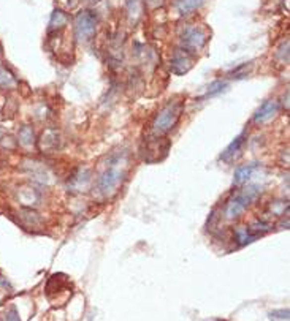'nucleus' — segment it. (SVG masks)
Listing matches in <instances>:
<instances>
[{
    "label": "nucleus",
    "mask_w": 290,
    "mask_h": 321,
    "mask_svg": "<svg viewBox=\"0 0 290 321\" xmlns=\"http://www.w3.org/2000/svg\"><path fill=\"white\" fill-rule=\"evenodd\" d=\"M259 239V236L254 234V232L249 229V228H243V229H238L236 234H235V240L238 242L239 247H244V245H249L254 240Z\"/></svg>",
    "instance_id": "9b49d317"
},
{
    "label": "nucleus",
    "mask_w": 290,
    "mask_h": 321,
    "mask_svg": "<svg viewBox=\"0 0 290 321\" xmlns=\"http://www.w3.org/2000/svg\"><path fill=\"white\" fill-rule=\"evenodd\" d=\"M127 6H128V13H130V18L135 21L141 14L140 0H127Z\"/></svg>",
    "instance_id": "dca6fc26"
},
{
    "label": "nucleus",
    "mask_w": 290,
    "mask_h": 321,
    "mask_svg": "<svg viewBox=\"0 0 290 321\" xmlns=\"http://www.w3.org/2000/svg\"><path fill=\"white\" fill-rule=\"evenodd\" d=\"M5 321H21V318H19V315H18V312H16L14 307L10 309V312H8V314H6Z\"/></svg>",
    "instance_id": "a211bd4d"
},
{
    "label": "nucleus",
    "mask_w": 290,
    "mask_h": 321,
    "mask_svg": "<svg viewBox=\"0 0 290 321\" xmlns=\"http://www.w3.org/2000/svg\"><path fill=\"white\" fill-rule=\"evenodd\" d=\"M257 170H260L259 163H251V165H244V166L238 168V170L235 171L233 182H235L236 185H241V183H244V182H247L249 179H251Z\"/></svg>",
    "instance_id": "1a4fd4ad"
},
{
    "label": "nucleus",
    "mask_w": 290,
    "mask_h": 321,
    "mask_svg": "<svg viewBox=\"0 0 290 321\" xmlns=\"http://www.w3.org/2000/svg\"><path fill=\"white\" fill-rule=\"evenodd\" d=\"M243 144H244V133H241L238 135L235 139H233L227 149H225L222 154H221V160L225 163H230L232 160H235V157L241 152V147H243Z\"/></svg>",
    "instance_id": "6e6552de"
},
{
    "label": "nucleus",
    "mask_w": 290,
    "mask_h": 321,
    "mask_svg": "<svg viewBox=\"0 0 290 321\" xmlns=\"http://www.w3.org/2000/svg\"><path fill=\"white\" fill-rule=\"evenodd\" d=\"M208 40V34L197 26H190L186 30L182 32L181 35V42H182V49H186L187 52H195L198 49H201L206 45Z\"/></svg>",
    "instance_id": "39448f33"
},
{
    "label": "nucleus",
    "mask_w": 290,
    "mask_h": 321,
    "mask_svg": "<svg viewBox=\"0 0 290 321\" xmlns=\"http://www.w3.org/2000/svg\"><path fill=\"white\" fill-rule=\"evenodd\" d=\"M91 2H99V0H91Z\"/></svg>",
    "instance_id": "4be33fe9"
},
{
    "label": "nucleus",
    "mask_w": 290,
    "mask_h": 321,
    "mask_svg": "<svg viewBox=\"0 0 290 321\" xmlns=\"http://www.w3.org/2000/svg\"><path fill=\"white\" fill-rule=\"evenodd\" d=\"M19 142L22 144L24 147H30L34 146L35 142V136H34V128L30 125H22L19 130V136H18Z\"/></svg>",
    "instance_id": "ddd939ff"
},
{
    "label": "nucleus",
    "mask_w": 290,
    "mask_h": 321,
    "mask_svg": "<svg viewBox=\"0 0 290 321\" xmlns=\"http://www.w3.org/2000/svg\"><path fill=\"white\" fill-rule=\"evenodd\" d=\"M278 111H279L278 101L268 100V101H265L259 109H257L255 116H254V120H255V122H259V124L268 122V120H271L273 117L278 114Z\"/></svg>",
    "instance_id": "0eeeda50"
},
{
    "label": "nucleus",
    "mask_w": 290,
    "mask_h": 321,
    "mask_svg": "<svg viewBox=\"0 0 290 321\" xmlns=\"http://www.w3.org/2000/svg\"><path fill=\"white\" fill-rule=\"evenodd\" d=\"M16 78L0 63V87H14Z\"/></svg>",
    "instance_id": "2eb2a0df"
},
{
    "label": "nucleus",
    "mask_w": 290,
    "mask_h": 321,
    "mask_svg": "<svg viewBox=\"0 0 290 321\" xmlns=\"http://www.w3.org/2000/svg\"><path fill=\"white\" fill-rule=\"evenodd\" d=\"M127 173V155L119 154L116 157L110 158L107 163V168L102 173L99 179V191L102 196L110 198L119 190L120 183H122Z\"/></svg>",
    "instance_id": "f257e3e1"
},
{
    "label": "nucleus",
    "mask_w": 290,
    "mask_h": 321,
    "mask_svg": "<svg viewBox=\"0 0 290 321\" xmlns=\"http://www.w3.org/2000/svg\"><path fill=\"white\" fill-rule=\"evenodd\" d=\"M283 318V320H287L289 318V312L287 310H281V312H271V318Z\"/></svg>",
    "instance_id": "aec40b11"
},
{
    "label": "nucleus",
    "mask_w": 290,
    "mask_h": 321,
    "mask_svg": "<svg viewBox=\"0 0 290 321\" xmlns=\"http://www.w3.org/2000/svg\"><path fill=\"white\" fill-rule=\"evenodd\" d=\"M260 191H262V187L259 185H251V187H246L244 190H241L238 195H235L229 201L227 207H225V217H227L229 220L238 219V217L255 201V198L260 195Z\"/></svg>",
    "instance_id": "f03ea898"
},
{
    "label": "nucleus",
    "mask_w": 290,
    "mask_h": 321,
    "mask_svg": "<svg viewBox=\"0 0 290 321\" xmlns=\"http://www.w3.org/2000/svg\"><path fill=\"white\" fill-rule=\"evenodd\" d=\"M68 22V18L67 14L60 11V10H56L53 14H51V21H50V32L53 30H60L62 27H65Z\"/></svg>",
    "instance_id": "f8f14e48"
},
{
    "label": "nucleus",
    "mask_w": 290,
    "mask_h": 321,
    "mask_svg": "<svg viewBox=\"0 0 290 321\" xmlns=\"http://www.w3.org/2000/svg\"><path fill=\"white\" fill-rule=\"evenodd\" d=\"M214 321H225V320H214Z\"/></svg>",
    "instance_id": "412c9836"
},
{
    "label": "nucleus",
    "mask_w": 290,
    "mask_h": 321,
    "mask_svg": "<svg viewBox=\"0 0 290 321\" xmlns=\"http://www.w3.org/2000/svg\"><path fill=\"white\" fill-rule=\"evenodd\" d=\"M205 2L206 0H174V6L179 14L186 16V14H190L195 10H198V8H201Z\"/></svg>",
    "instance_id": "9d476101"
},
{
    "label": "nucleus",
    "mask_w": 290,
    "mask_h": 321,
    "mask_svg": "<svg viewBox=\"0 0 290 321\" xmlns=\"http://www.w3.org/2000/svg\"><path fill=\"white\" fill-rule=\"evenodd\" d=\"M192 67H193V57L190 52L182 49V47L174 52L172 59V68L176 75H186Z\"/></svg>",
    "instance_id": "423d86ee"
},
{
    "label": "nucleus",
    "mask_w": 290,
    "mask_h": 321,
    "mask_svg": "<svg viewBox=\"0 0 290 321\" xmlns=\"http://www.w3.org/2000/svg\"><path fill=\"white\" fill-rule=\"evenodd\" d=\"M97 30V16L86 10L81 11L75 19V35L79 42H87L91 40Z\"/></svg>",
    "instance_id": "20e7f679"
},
{
    "label": "nucleus",
    "mask_w": 290,
    "mask_h": 321,
    "mask_svg": "<svg viewBox=\"0 0 290 321\" xmlns=\"http://www.w3.org/2000/svg\"><path fill=\"white\" fill-rule=\"evenodd\" d=\"M146 2V6L151 8V10H154V8H159V6H162L165 0H144Z\"/></svg>",
    "instance_id": "6ab92c4d"
},
{
    "label": "nucleus",
    "mask_w": 290,
    "mask_h": 321,
    "mask_svg": "<svg viewBox=\"0 0 290 321\" xmlns=\"http://www.w3.org/2000/svg\"><path fill=\"white\" fill-rule=\"evenodd\" d=\"M182 112V103L181 101H172L159 112L154 120V130L156 133H167L178 124Z\"/></svg>",
    "instance_id": "7ed1b4c3"
},
{
    "label": "nucleus",
    "mask_w": 290,
    "mask_h": 321,
    "mask_svg": "<svg viewBox=\"0 0 290 321\" xmlns=\"http://www.w3.org/2000/svg\"><path fill=\"white\" fill-rule=\"evenodd\" d=\"M278 57H279L281 62H287L289 60V42H287V40H286V43H283V46L279 47Z\"/></svg>",
    "instance_id": "f3484780"
},
{
    "label": "nucleus",
    "mask_w": 290,
    "mask_h": 321,
    "mask_svg": "<svg viewBox=\"0 0 290 321\" xmlns=\"http://www.w3.org/2000/svg\"><path fill=\"white\" fill-rule=\"evenodd\" d=\"M227 87H229V84L225 83V81H214V83H211V84L208 86L206 92L201 95L200 100L211 98V97H214V95H219V93H222L225 89H227Z\"/></svg>",
    "instance_id": "4468645a"
}]
</instances>
